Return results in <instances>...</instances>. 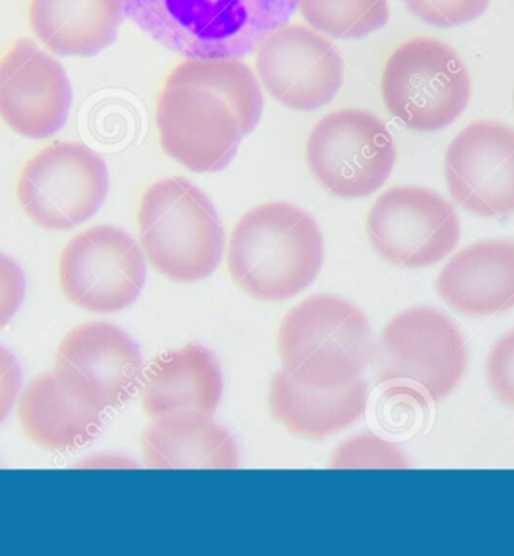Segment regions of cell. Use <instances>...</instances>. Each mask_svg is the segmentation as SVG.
<instances>
[{
  "label": "cell",
  "instance_id": "obj_24",
  "mask_svg": "<svg viewBox=\"0 0 514 556\" xmlns=\"http://www.w3.org/2000/svg\"><path fill=\"white\" fill-rule=\"evenodd\" d=\"M333 468H408L398 446L373 434H360L340 446L333 456Z\"/></svg>",
  "mask_w": 514,
  "mask_h": 556
},
{
  "label": "cell",
  "instance_id": "obj_5",
  "mask_svg": "<svg viewBox=\"0 0 514 556\" xmlns=\"http://www.w3.org/2000/svg\"><path fill=\"white\" fill-rule=\"evenodd\" d=\"M373 359L376 379L388 395L427 406L456 389L468 366V348L449 316L414 307L386 325Z\"/></svg>",
  "mask_w": 514,
  "mask_h": 556
},
{
  "label": "cell",
  "instance_id": "obj_2",
  "mask_svg": "<svg viewBox=\"0 0 514 556\" xmlns=\"http://www.w3.org/2000/svg\"><path fill=\"white\" fill-rule=\"evenodd\" d=\"M125 15L184 58H242L286 25L300 0H123Z\"/></svg>",
  "mask_w": 514,
  "mask_h": 556
},
{
  "label": "cell",
  "instance_id": "obj_4",
  "mask_svg": "<svg viewBox=\"0 0 514 556\" xmlns=\"http://www.w3.org/2000/svg\"><path fill=\"white\" fill-rule=\"evenodd\" d=\"M278 354L286 374L308 386H343L375 358L366 315L336 295H312L285 316Z\"/></svg>",
  "mask_w": 514,
  "mask_h": 556
},
{
  "label": "cell",
  "instance_id": "obj_26",
  "mask_svg": "<svg viewBox=\"0 0 514 556\" xmlns=\"http://www.w3.org/2000/svg\"><path fill=\"white\" fill-rule=\"evenodd\" d=\"M486 374L497 397L514 409V330L493 344L486 363Z\"/></svg>",
  "mask_w": 514,
  "mask_h": 556
},
{
  "label": "cell",
  "instance_id": "obj_11",
  "mask_svg": "<svg viewBox=\"0 0 514 556\" xmlns=\"http://www.w3.org/2000/svg\"><path fill=\"white\" fill-rule=\"evenodd\" d=\"M155 124L164 152L195 174L225 170L249 135L225 98L193 84H164Z\"/></svg>",
  "mask_w": 514,
  "mask_h": 556
},
{
  "label": "cell",
  "instance_id": "obj_20",
  "mask_svg": "<svg viewBox=\"0 0 514 556\" xmlns=\"http://www.w3.org/2000/svg\"><path fill=\"white\" fill-rule=\"evenodd\" d=\"M125 17L123 0H30L35 37L61 56L90 58L117 38Z\"/></svg>",
  "mask_w": 514,
  "mask_h": 556
},
{
  "label": "cell",
  "instance_id": "obj_15",
  "mask_svg": "<svg viewBox=\"0 0 514 556\" xmlns=\"http://www.w3.org/2000/svg\"><path fill=\"white\" fill-rule=\"evenodd\" d=\"M446 179L463 210L488 218L514 214V128L498 121L468 125L447 149Z\"/></svg>",
  "mask_w": 514,
  "mask_h": 556
},
{
  "label": "cell",
  "instance_id": "obj_28",
  "mask_svg": "<svg viewBox=\"0 0 514 556\" xmlns=\"http://www.w3.org/2000/svg\"><path fill=\"white\" fill-rule=\"evenodd\" d=\"M22 366L17 356L0 344V425L10 417L22 390Z\"/></svg>",
  "mask_w": 514,
  "mask_h": 556
},
{
  "label": "cell",
  "instance_id": "obj_14",
  "mask_svg": "<svg viewBox=\"0 0 514 556\" xmlns=\"http://www.w3.org/2000/svg\"><path fill=\"white\" fill-rule=\"evenodd\" d=\"M73 89L58 59L18 39L0 59V119L26 139H49L62 130Z\"/></svg>",
  "mask_w": 514,
  "mask_h": 556
},
{
  "label": "cell",
  "instance_id": "obj_21",
  "mask_svg": "<svg viewBox=\"0 0 514 556\" xmlns=\"http://www.w3.org/2000/svg\"><path fill=\"white\" fill-rule=\"evenodd\" d=\"M20 425L35 444L68 453L96 440L103 414L80 408L59 391L53 374L34 379L20 397Z\"/></svg>",
  "mask_w": 514,
  "mask_h": 556
},
{
  "label": "cell",
  "instance_id": "obj_17",
  "mask_svg": "<svg viewBox=\"0 0 514 556\" xmlns=\"http://www.w3.org/2000/svg\"><path fill=\"white\" fill-rule=\"evenodd\" d=\"M368 386L363 378L336 387L308 386L285 370L271 382L273 417L290 433L308 440H325L348 429L366 413Z\"/></svg>",
  "mask_w": 514,
  "mask_h": 556
},
{
  "label": "cell",
  "instance_id": "obj_16",
  "mask_svg": "<svg viewBox=\"0 0 514 556\" xmlns=\"http://www.w3.org/2000/svg\"><path fill=\"white\" fill-rule=\"evenodd\" d=\"M437 292L463 316L513 308L514 240H486L462 249L439 273Z\"/></svg>",
  "mask_w": 514,
  "mask_h": 556
},
{
  "label": "cell",
  "instance_id": "obj_3",
  "mask_svg": "<svg viewBox=\"0 0 514 556\" xmlns=\"http://www.w3.org/2000/svg\"><path fill=\"white\" fill-rule=\"evenodd\" d=\"M139 235L152 268L176 283L205 280L225 253V230L214 203L179 176L147 188L139 207Z\"/></svg>",
  "mask_w": 514,
  "mask_h": 556
},
{
  "label": "cell",
  "instance_id": "obj_19",
  "mask_svg": "<svg viewBox=\"0 0 514 556\" xmlns=\"http://www.w3.org/2000/svg\"><path fill=\"white\" fill-rule=\"evenodd\" d=\"M145 464L152 469H235L237 442L210 415L175 413L155 418L142 434Z\"/></svg>",
  "mask_w": 514,
  "mask_h": 556
},
{
  "label": "cell",
  "instance_id": "obj_6",
  "mask_svg": "<svg viewBox=\"0 0 514 556\" xmlns=\"http://www.w3.org/2000/svg\"><path fill=\"white\" fill-rule=\"evenodd\" d=\"M384 103L410 130H443L465 112L468 70L449 45L435 38L403 42L387 59L380 78Z\"/></svg>",
  "mask_w": 514,
  "mask_h": 556
},
{
  "label": "cell",
  "instance_id": "obj_10",
  "mask_svg": "<svg viewBox=\"0 0 514 556\" xmlns=\"http://www.w3.org/2000/svg\"><path fill=\"white\" fill-rule=\"evenodd\" d=\"M59 283L66 300L82 311L123 312L136 303L147 283L142 247L121 227H89L62 252Z\"/></svg>",
  "mask_w": 514,
  "mask_h": 556
},
{
  "label": "cell",
  "instance_id": "obj_27",
  "mask_svg": "<svg viewBox=\"0 0 514 556\" xmlns=\"http://www.w3.org/2000/svg\"><path fill=\"white\" fill-rule=\"evenodd\" d=\"M26 295V278L22 266L0 252V328L5 327L22 307Z\"/></svg>",
  "mask_w": 514,
  "mask_h": 556
},
{
  "label": "cell",
  "instance_id": "obj_23",
  "mask_svg": "<svg viewBox=\"0 0 514 556\" xmlns=\"http://www.w3.org/2000/svg\"><path fill=\"white\" fill-rule=\"evenodd\" d=\"M308 25L337 39H360L383 29L390 18L388 0H300Z\"/></svg>",
  "mask_w": 514,
  "mask_h": 556
},
{
  "label": "cell",
  "instance_id": "obj_25",
  "mask_svg": "<svg viewBox=\"0 0 514 556\" xmlns=\"http://www.w3.org/2000/svg\"><path fill=\"white\" fill-rule=\"evenodd\" d=\"M415 17L427 25L456 27L485 14L490 0H402Z\"/></svg>",
  "mask_w": 514,
  "mask_h": 556
},
{
  "label": "cell",
  "instance_id": "obj_7",
  "mask_svg": "<svg viewBox=\"0 0 514 556\" xmlns=\"http://www.w3.org/2000/svg\"><path fill=\"white\" fill-rule=\"evenodd\" d=\"M110 187L103 156L78 142H54L25 164L17 182L20 206L46 230H70L98 213Z\"/></svg>",
  "mask_w": 514,
  "mask_h": 556
},
{
  "label": "cell",
  "instance_id": "obj_9",
  "mask_svg": "<svg viewBox=\"0 0 514 556\" xmlns=\"http://www.w3.org/2000/svg\"><path fill=\"white\" fill-rule=\"evenodd\" d=\"M53 375L70 402L104 414L136 393L143 358L135 340L116 325L86 323L62 340Z\"/></svg>",
  "mask_w": 514,
  "mask_h": 556
},
{
  "label": "cell",
  "instance_id": "obj_22",
  "mask_svg": "<svg viewBox=\"0 0 514 556\" xmlns=\"http://www.w3.org/2000/svg\"><path fill=\"white\" fill-rule=\"evenodd\" d=\"M166 81L203 86L218 93L237 111L249 132L261 123V85L253 70L239 58H187L172 70Z\"/></svg>",
  "mask_w": 514,
  "mask_h": 556
},
{
  "label": "cell",
  "instance_id": "obj_8",
  "mask_svg": "<svg viewBox=\"0 0 514 556\" xmlns=\"http://www.w3.org/2000/svg\"><path fill=\"white\" fill-rule=\"evenodd\" d=\"M305 162L328 193L367 198L390 178L396 144L386 124L364 109H341L322 117L310 132Z\"/></svg>",
  "mask_w": 514,
  "mask_h": 556
},
{
  "label": "cell",
  "instance_id": "obj_12",
  "mask_svg": "<svg viewBox=\"0 0 514 556\" xmlns=\"http://www.w3.org/2000/svg\"><path fill=\"white\" fill-rule=\"evenodd\" d=\"M367 237L388 264L427 268L449 256L461 240L454 206L426 187H392L373 203Z\"/></svg>",
  "mask_w": 514,
  "mask_h": 556
},
{
  "label": "cell",
  "instance_id": "obj_1",
  "mask_svg": "<svg viewBox=\"0 0 514 556\" xmlns=\"http://www.w3.org/2000/svg\"><path fill=\"white\" fill-rule=\"evenodd\" d=\"M324 264L315 218L288 202L251 207L231 230L227 266L235 283L262 301H285L308 289Z\"/></svg>",
  "mask_w": 514,
  "mask_h": 556
},
{
  "label": "cell",
  "instance_id": "obj_18",
  "mask_svg": "<svg viewBox=\"0 0 514 556\" xmlns=\"http://www.w3.org/2000/svg\"><path fill=\"white\" fill-rule=\"evenodd\" d=\"M223 395V375L213 352L199 343L167 352L145 375L142 403L148 417L175 413L214 415Z\"/></svg>",
  "mask_w": 514,
  "mask_h": 556
},
{
  "label": "cell",
  "instance_id": "obj_13",
  "mask_svg": "<svg viewBox=\"0 0 514 556\" xmlns=\"http://www.w3.org/2000/svg\"><path fill=\"white\" fill-rule=\"evenodd\" d=\"M256 70L269 96L290 111H317L343 86L339 50L325 35L302 25L286 23L261 39Z\"/></svg>",
  "mask_w": 514,
  "mask_h": 556
}]
</instances>
